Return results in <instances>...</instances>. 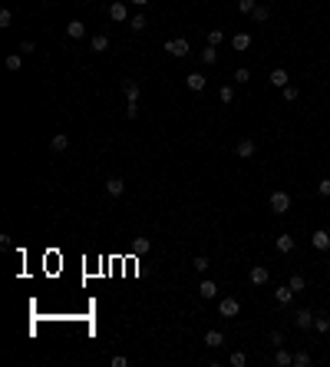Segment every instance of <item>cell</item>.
Masks as SVG:
<instances>
[{
    "instance_id": "cell-1",
    "label": "cell",
    "mask_w": 330,
    "mask_h": 367,
    "mask_svg": "<svg viewBox=\"0 0 330 367\" xmlns=\"http://www.w3.org/2000/svg\"><path fill=\"white\" fill-rule=\"evenodd\" d=\"M238 311H241V301H238V298H221L218 301V314H221V318H238Z\"/></svg>"
},
{
    "instance_id": "cell-2",
    "label": "cell",
    "mask_w": 330,
    "mask_h": 367,
    "mask_svg": "<svg viewBox=\"0 0 330 367\" xmlns=\"http://www.w3.org/2000/svg\"><path fill=\"white\" fill-rule=\"evenodd\" d=\"M287 209H291V195H287V192H271V212L284 215Z\"/></svg>"
},
{
    "instance_id": "cell-3",
    "label": "cell",
    "mask_w": 330,
    "mask_h": 367,
    "mask_svg": "<svg viewBox=\"0 0 330 367\" xmlns=\"http://www.w3.org/2000/svg\"><path fill=\"white\" fill-rule=\"evenodd\" d=\"M165 50L182 60V56H188V40H185V37H178V40H165Z\"/></svg>"
},
{
    "instance_id": "cell-4",
    "label": "cell",
    "mask_w": 330,
    "mask_h": 367,
    "mask_svg": "<svg viewBox=\"0 0 330 367\" xmlns=\"http://www.w3.org/2000/svg\"><path fill=\"white\" fill-rule=\"evenodd\" d=\"M267 278H271V271H267L264 265H254L251 271H248V281H251V285H258V288H261V285H267Z\"/></svg>"
},
{
    "instance_id": "cell-5",
    "label": "cell",
    "mask_w": 330,
    "mask_h": 367,
    "mask_svg": "<svg viewBox=\"0 0 330 367\" xmlns=\"http://www.w3.org/2000/svg\"><path fill=\"white\" fill-rule=\"evenodd\" d=\"M314 318H317V314H310V308H300V311L294 314V324L300 331H310V328H314Z\"/></svg>"
},
{
    "instance_id": "cell-6",
    "label": "cell",
    "mask_w": 330,
    "mask_h": 367,
    "mask_svg": "<svg viewBox=\"0 0 330 367\" xmlns=\"http://www.w3.org/2000/svg\"><path fill=\"white\" fill-rule=\"evenodd\" d=\"M310 245H314L317 252H327V248H330V232H327V228H317V232L310 235Z\"/></svg>"
},
{
    "instance_id": "cell-7",
    "label": "cell",
    "mask_w": 330,
    "mask_h": 367,
    "mask_svg": "<svg viewBox=\"0 0 330 367\" xmlns=\"http://www.w3.org/2000/svg\"><path fill=\"white\" fill-rule=\"evenodd\" d=\"M234 152H238V159H251L258 152V146H254V139H241V143L234 146Z\"/></svg>"
},
{
    "instance_id": "cell-8",
    "label": "cell",
    "mask_w": 330,
    "mask_h": 367,
    "mask_svg": "<svg viewBox=\"0 0 330 367\" xmlns=\"http://www.w3.org/2000/svg\"><path fill=\"white\" fill-rule=\"evenodd\" d=\"M66 37L83 40V37H86V23H83V20H69V23H66Z\"/></svg>"
},
{
    "instance_id": "cell-9",
    "label": "cell",
    "mask_w": 330,
    "mask_h": 367,
    "mask_svg": "<svg viewBox=\"0 0 330 367\" xmlns=\"http://www.w3.org/2000/svg\"><path fill=\"white\" fill-rule=\"evenodd\" d=\"M198 294H201V298H205V301L218 298V285H215V281H211V278H205V281H201V285H198Z\"/></svg>"
},
{
    "instance_id": "cell-10",
    "label": "cell",
    "mask_w": 330,
    "mask_h": 367,
    "mask_svg": "<svg viewBox=\"0 0 330 367\" xmlns=\"http://www.w3.org/2000/svg\"><path fill=\"white\" fill-rule=\"evenodd\" d=\"M106 192H109L112 199H119L122 192H126V182H122L119 176H112V179H106Z\"/></svg>"
},
{
    "instance_id": "cell-11",
    "label": "cell",
    "mask_w": 330,
    "mask_h": 367,
    "mask_svg": "<svg viewBox=\"0 0 330 367\" xmlns=\"http://www.w3.org/2000/svg\"><path fill=\"white\" fill-rule=\"evenodd\" d=\"M287 70H271V76H267V83H271V86H277V89H284L287 86Z\"/></svg>"
},
{
    "instance_id": "cell-12",
    "label": "cell",
    "mask_w": 330,
    "mask_h": 367,
    "mask_svg": "<svg viewBox=\"0 0 330 367\" xmlns=\"http://www.w3.org/2000/svg\"><path fill=\"white\" fill-rule=\"evenodd\" d=\"M109 20H116V23H126V3H122V0L109 3Z\"/></svg>"
},
{
    "instance_id": "cell-13",
    "label": "cell",
    "mask_w": 330,
    "mask_h": 367,
    "mask_svg": "<svg viewBox=\"0 0 330 367\" xmlns=\"http://www.w3.org/2000/svg\"><path fill=\"white\" fill-rule=\"evenodd\" d=\"M122 93H126V100H129V103H139V83L122 79Z\"/></svg>"
},
{
    "instance_id": "cell-14",
    "label": "cell",
    "mask_w": 330,
    "mask_h": 367,
    "mask_svg": "<svg viewBox=\"0 0 330 367\" xmlns=\"http://www.w3.org/2000/svg\"><path fill=\"white\" fill-rule=\"evenodd\" d=\"M274 248L277 252H281V255H287V252H294V238H291V235H277V242H274Z\"/></svg>"
},
{
    "instance_id": "cell-15",
    "label": "cell",
    "mask_w": 330,
    "mask_h": 367,
    "mask_svg": "<svg viewBox=\"0 0 330 367\" xmlns=\"http://www.w3.org/2000/svg\"><path fill=\"white\" fill-rule=\"evenodd\" d=\"M231 46H234L238 53H244V50L251 46V34H234V37H231Z\"/></svg>"
},
{
    "instance_id": "cell-16",
    "label": "cell",
    "mask_w": 330,
    "mask_h": 367,
    "mask_svg": "<svg viewBox=\"0 0 330 367\" xmlns=\"http://www.w3.org/2000/svg\"><path fill=\"white\" fill-rule=\"evenodd\" d=\"M185 83H188V89L201 93V89H205V73H188V76H185Z\"/></svg>"
},
{
    "instance_id": "cell-17",
    "label": "cell",
    "mask_w": 330,
    "mask_h": 367,
    "mask_svg": "<svg viewBox=\"0 0 330 367\" xmlns=\"http://www.w3.org/2000/svg\"><path fill=\"white\" fill-rule=\"evenodd\" d=\"M274 301H277V304H291V301H294V291H291V285H281V288L274 291Z\"/></svg>"
},
{
    "instance_id": "cell-18",
    "label": "cell",
    "mask_w": 330,
    "mask_h": 367,
    "mask_svg": "<svg viewBox=\"0 0 330 367\" xmlns=\"http://www.w3.org/2000/svg\"><path fill=\"white\" fill-rule=\"evenodd\" d=\"M221 344H225V334L221 331H205V347L215 351V347H221Z\"/></svg>"
},
{
    "instance_id": "cell-19",
    "label": "cell",
    "mask_w": 330,
    "mask_h": 367,
    "mask_svg": "<svg viewBox=\"0 0 330 367\" xmlns=\"http://www.w3.org/2000/svg\"><path fill=\"white\" fill-rule=\"evenodd\" d=\"M145 27H149V17H145V13H135V17H129V30H135V34H142Z\"/></svg>"
},
{
    "instance_id": "cell-20",
    "label": "cell",
    "mask_w": 330,
    "mask_h": 367,
    "mask_svg": "<svg viewBox=\"0 0 330 367\" xmlns=\"http://www.w3.org/2000/svg\"><path fill=\"white\" fill-rule=\"evenodd\" d=\"M274 361H277L281 367H291V364H294V354H291V351L281 344V347H277V354H274Z\"/></svg>"
},
{
    "instance_id": "cell-21",
    "label": "cell",
    "mask_w": 330,
    "mask_h": 367,
    "mask_svg": "<svg viewBox=\"0 0 330 367\" xmlns=\"http://www.w3.org/2000/svg\"><path fill=\"white\" fill-rule=\"evenodd\" d=\"M50 146H53V152H66V146H69V136L63 133H56L53 139H50Z\"/></svg>"
},
{
    "instance_id": "cell-22",
    "label": "cell",
    "mask_w": 330,
    "mask_h": 367,
    "mask_svg": "<svg viewBox=\"0 0 330 367\" xmlns=\"http://www.w3.org/2000/svg\"><path fill=\"white\" fill-rule=\"evenodd\" d=\"M89 43H93V50H96V53H102V50H109V37H106V34H96Z\"/></svg>"
},
{
    "instance_id": "cell-23",
    "label": "cell",
    "mask_w": 330,
    "mask_h": 367,
    "mask_svg": "<svg viewBox=\"0 0 330 367\" xmlns=\"http://www.w3.org/2000/svg\"><path fill=\"white\" fill-rule=\"evenodd\" d=\"M287 285H291V291L297 294V291L307 288V278H304V275H291V281H287Z\"/></svg>"
},
{
    "instance_id": "cell-24",
    "label": "cell",
    "mask_w": 330,
    "mask_h": 367,
    "mask_svg": "<svg viewBox=\"0 0 330 367\" xmlns=\"http://www.w3.org/2000/svg\"><path fill=\"white\" fill-rule=\"evenodd\" d=\"M314 328H317L320 334H327L330 331V318H327V314H317V318H314Z\"/></svg>"
},
{
    "instance_id": "cell-25",
    "label": "cell",
    "mask_w": 330,
    "mask_h": 367,
    "mask_svg": "<svg viewBox=\"0 0 330 367\" xmlns=\"http://www.w3.org/2000/svg\"><path fill=\"white\" fill-rule=\"evenodd\" d=\"M149 248H152V245H149V238H135V242H132V252H135V255H145Z\"/></svg>"
},
{
    "instance_id": "cell-26",
    "label": "cell",
    "mask_w": 330,
    "mask_h": 367,
    "mask_svg": "<svg viewBox=\"0 0 330 367\" xmlns=\"http://www.w3.org/2000/svg\"><path fill=\"white\" fill-rule=\"evenodd\" d=\"M201 60H205V63H218V50H215V46H205V50H201Z\"/></svg>"
},
{
    "instance_id": "cell-27",
    "label": "cell",
    "mask_w": 330,
    "mask_h": 367,
    "mask_svg": "<svg viewBox=\"0 0 330 367\" xmlns=\"http://www.w3.org/2000/svg\"><path fill=\"white\" fill-rule=\"evenodd\" d=\"M23 67V53H10L7 56V70H20Z\"/></svg>"
},
{
    "instance_id": "cell-28",
    "label": "cell",
    "mask_w": 330,
    "mask_h": 367,
    "mask_svg": "<svg viewBox=\"0 0 330 367\" xmlns=\"http://www.w3.org/2000/svg\"><path fill=\"white\" fill-rule=\"evenodd\" d=\"M192 268H195L198 275H205V271H208V258H205V255H198L195 261H192Z\"/></svg>"
},
{
    "instance_id": "cell-29",
    "label": "cell",
    "mask_w": 330,
    "mask_h": 367,
    "mask_svg": "<svg viewBox=\"0 0 330 367\" xmlns=\"http://www.w3.org/2000/svg\"><path fill=\"white\" fill-rule=\"evenodd\" d=\"M248 79H251V70H248V67L234 70V83H248Z\"/></svg>"
},
{
    "instance_id": "cell-30",
    "label": "cell",
    "mask_w": 330,
    "mask_h": 367,
    "mask_svg": "<svg viewBox=\"0 0 330 367\" xmlns=\"http://www.w3.org/2000/svg\"><path fill=\"white\" fill-rule=\"evenodd\" d=\"M251 17H254V23H264L267 17H271V10H267V7H254V13H251Z\"/></svg>"
},
{
    "instance_id": "cell-31",
    "label": "cell",
    "mask_w": 330,
    "mask_h": 367,
    "mask_svg": "<svg viewBox=\"0 0 330 367\" xmlns=\"http://www.w3.org/2000/svg\"><path fill=\"white\" fill-rule=\"evenodd\" d=\"M310 364V354H307V351H297V354H294V367H307Z\"/></svg>"
},
{
    "instance_id": "cell-32",
    "label": "cell",
    "mask_w": 330,
    "mask_h": 367,
    "mask_svg": "<svg viewBox=\"0 0 330 367\" xmlns=\"http://www.w3.org/2000/svg\"><path fill=\"white\" fill-rule=\"evenodd\" d=\"M231 364H234V367H244V364H248V354H244V351H234V354H231Z\"/></svg>"
},
{
    "instance_id": "cell-33",
    "label": "cell",
    "mask_w": 330,
    "mask_h": 367,
    "mask_svg": "<svg viewBox=\"0 0 330 367\" xmlns=\"http://www.w3.org/2000/svg\"><path fill=\"white\" fill-rule=\"evenodd\" d=\"M218 100H221V103H231V100H234V89H231V86H221V89H218Z\"/></svg>"
},
{
    "instance_id": "cell-34",
    "label": "cell",
    "mask_w": 330,
    "mask_h": 367,
    "mask_svg": "<svg viewBox=\"0 0 330 367\" xmlns=\"http://www.w3.org/2000/svg\"><path fill=\"white\" fill-rule=\"evenodd\" d=\"M221 40H225V34H221V30H208V46H218Z\"/></svg>"
},
{
    "instance_id": "cell-35",
    "label": "cell",
    "mask_w": 330,
    "mask_h": 367,
    "mask_svg": "<svg viewBox=\"0 0 330 367\" xmlns=\"http://www.w3.org/2000/svg\"><path fill=\"white\" fill-rule=\"evenodd\" d=\"M254 7H258L254 0H238V10L241 13H254Z\"/></svg>"
},
{
    "instance_id": "cell-36",
    "label": "cell",
    "mask_w": 330,
    "mask_h": 367,
    "mask_svg": "<svg viewBox=\"0 0 330 367\" xmlns=\"http://www.w3.org/2000/svg\"><path fill=\"white\" fill-rule=\"evenodd\" d=\"M317 192L324 195V199H330V179H320V182H317Z\"/></svg>"
},
{
    "instance_id": "cell-37",
    "label": "cell",
    "mask_w": 330,
    "mask_h": 367,
    "mask_svg": "<svg viewBox=\"0 0 330 367\" xmlns=\"http://www.w3.org/2000/svg\"><path fill=\"white\" fill-rule=\"evenodd\" d=\"M297 96H300V93H297V86H291V83H287V86H284V100H287V103H294Z\"/></svg>"
},
{
    "instance_id": "cell-38",
    "label": "cell",
    "mask_w": 330,
    "mask_h": 367,
    "mask_svg": "<svg viewBox=\"0 0 330 367\" xmlns=\"http://www.w3.org/2000/svg\"><path fill=\"white\" fill-rule=\"evenodd\" d=\"M13 23V13L10 10H0V27H10Z\"/></svg>"
},
{
    "instance_id": "cell-39",
    "label": "cell",
    "mask_w": 330,
    "mask_h": 367,
    "mask_svg": "<svg viewBox=\"0 0 330 367\" xmlns=\"http://www.w3.org/2000/svg\"><path fill=\"white\" fill-rule=\"evenodd\" d=\"M126 116L135 119V116H139V106H135V103H126Z\"/></svg>"
},
{
    "instance_id": "cell-40",
    "label": "cell",
    "mask_w": 330,
    "mask_h": 367,
    "mask_svg": "<svg viewBox=\"0 0 330 367\" xmlns=\"http://www.w3.org/2000/svg\"><path fill=\"white\" fill-rule=\"evenodd\" d=\"M271 344L281 347V344H284V334H281V331H271Z\"/></svg>"
},
{
    "instance_id": "cell-41",
    "label": "cell",
    "mask_w": 330,
    "mask_h": 367,
    "mask_svg": "<svg viewBox=\"0 0 330 367\" xmlns=\"http://www.w3.org/2000/svg\"><path fill=\"white\" fill-rule=\"evenodd\" d=\"M20 53H33V40H23V43H20Z\"/></svg>"
},
{
    "instance_id": "cell-42",
    "label": "cell",
    "mask_w": 330,
    "mask_h": 367,
    "mask_svg": "<svg viewBox=\"0 0 330 367\" xmlns=\"http://www.w3.org/2000/svg\"><path fill=\"white\" fill-rule=\"evenodd\" d=\"M129 3H135V7H145V3H149V0H129Z\"/></svg>"
}]
</instances>
